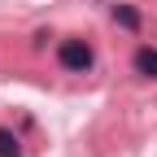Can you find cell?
Here are the masks:
<instances>
[{"mask_svg": "<svg viewBox=\"0 0 157 157\" xmlns=\"http://www.w3.org/2000/svg\"><path fill=\"white\" fill-rule=\"evenodd\" d=\"M0 157H22V148H17V135L0 131Z\"/></svg>", "mask_w": 157, "mask_h": 157, "instance_id": "277c9868", "label": "cell"}, {"mask_svg": "<svg viewBox=\"0 0 157 157\" xmlns=\"http://www.w3.org/2000/svg\"><path fill=\"white\" fill-rule=\"evenodd\" d=\"M57 57H61V66H66V70H74V74H87V70H92V61H96L92 48L83 44V39H66V44L57 48Z\"/></svg>", "mask_w": 157, "mask_h": 157, "instance_id": "6da1fadb", "label": "cell"}, {"mask_svg": "<svg viewBox=\"0 0 157 157\" xmlns=\"http://www.w3.org/2000/svg\"><path fill=\"white\" fill-rule=\"evenodd\" d=\"M113 22L127 26V31H140V13H135L131 5H113Z\"/></svg>", "mask_w": 157, "mask_h": 157, "instance_id": "3957f363", "label": "cell"}, {"mask_svg": "<svg viewBox=\"0 0 157 157\" xmlns=\"http://www.w3.org/2000/svg\"><path fill=\"white\" fill-rule=\"evenodd\" d=\"M135 70L144 78H157V48H140L135 52Z\"/></svg>", "mask_w": 157, "mask_h": 157, "instance_id": "7a4b0ae2", "label": "cell"}]
</instances>
